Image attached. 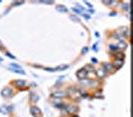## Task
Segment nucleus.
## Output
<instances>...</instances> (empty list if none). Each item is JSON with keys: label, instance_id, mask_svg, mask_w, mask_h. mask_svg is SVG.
Returning <instances> with one entry per match:
<instances>
[{"label": "nucleus", "instance_id": "1", "mask_svg": "<svg viewBox=\"0 0 133 117\" xmlns=\"http://www.w3.org/2000/svg\"><path fill=\"white\" fill-rule=\"evenodd\" d=\"M87 74H88V71L85 70L84 68H83V69H80L79 71H77L76 76H77V78H79L80 80H82V79H84L86 76H87Z\"/></svg>", "mask_w": 133, "mask_h": 117}, {"label": "nucleus", "instance_id": "2", "mask_svg": "<svg viewBox=\"0 0 133 117\" xmlns=\"http://www.w3.org/2000/svg\"><path fill=\"white\" fill-rule=\"evenodd\" d=\"M1 95L4 96V97H11L12 96V90L8 87H5L1 91Z\"/></svg>", "mask_w": 133, "mask_h": 117}, {"label": "nucleus", "instance_id": "3", "mask_svg": "<svg viewBox=\"0 0 133 117\" xmlns=\"http://www.w3.org/2000/svg\"><path fill=\"white\" fill-rule=\"evenodd\" d=\"M31 114L34 117H37V114L40 115V110H39V108H37L36 106H32L31 107Z\"/></svg>", "mask_w": 133, "mask_h": 117}, {"label": "nucleus", "instance_id": "4", "mask_svg": "<svg viewBox=\"0 0 133 117\" xmlns=\"http://www.w3.org/2000/svg\"><path fill=\"white\" fill-rule=\"evenodd\" d=\"M103 69L105 72H108V71H111L113 69V65L112 63H104L103 64Z\"/></svg>", "mask_w": 133, "mask_h": 117}, {"label": "nucleus", "instance_id": "5", "mask_svg": "<svg viewBox=\"0 0 133 117\" xmlns=\"http://www.w3.org/2000/svg\"><path fill=\"white\" fill-rule=\"evenodd\" d=\"M53 97H56V98H62V97H65L66 94L62 91H57V92H54L52 94Z\"/></svg>", "mask_w": 133, "mask_h": 117}, {"label": "nucleus", "instance_id": "6", "mask_svg": "<svg viewBox=\"0 0 133 117\" xmlns=\"http://www.w3.org/2000/svg\"><path fill=\"white\" fill-rule=\"evenodd\" d=\"M112 65H113V67H115V68H117V69H119L120 67L123 66V60H118V59H117Z\"/></svg>", "mask_w": 133, "mask_h": 117}, {"label": "nucleus", "instance_id": "7", "mask_svg": "<svg viewBox=\"0 0 133 117\" xmlns=\"http://www.w3.org/2000/svg\"><path fill=\"white\" fill-rule=\"evenodd\" d=\"M96 74H97V76L98 77H100V78H103L106 76V72L104 71V69H99L96 71Z\"/></svg>", "mask_w": 133, "mask_h": 117}, {"label": "nucleus", "instance_id": "8", "mask_svg": "<svg viewBox=\"0 0 133 117\" xmlns=\"http://www.w3.org/2000/svg\"><path fill=\"white\" fill-rule=\"evenodd\" d=\"M14 84L17 86V87H21L23 85H25V81L24 80H16L14 82Z\"/></svg>", "mask_w": 133, "mask_h": 117}, {"label": "nucleus", "instance_id": "9", "mask_svg": "<svg viewBox=\"0 0 133 117\" xmlns=\"http://www.w3.org/2000/svg\"><path fill=\"white\" fill-rule=\"evenodd\" d=\"M126 43L125 42H123V41H120V42L118 43V45H117V47H118V49L119 48H121V49H124V48H126Z\"/></svg>", "mask_w": 133, "mask_h": 117}, {"label": "nucleus", "instance_id": "10", "mask_svg": "<svg viewBox=\"0 0 133 117\" xmlns=\"http://www.w3.org/2000/svg\"><path fill=\"white\" fill-rule=\"evenodd\" d=\"M57 10L61 11V12H67V8H65V6H63V5H59L57 7Z\"/></svg>", "mask_w": 133, "mask_h": 117}, {"label": "nucleus", "instance_id": "11", "mask_svg": "<svg viewBox=\"0 0 133 117\" xmlns=\"http://www.w3.org/2000/svg\"><path fill=\"white\" fill-rule=\"evenodd\" d=\"M109 49L111 50V51H117L118 50V47L117 46H115V45H109Z\"/></svg>", "mask_w": 133, "mask_h": 117}, {"label": "nucleus", "instance_id": "12", "mask_svg": "<svg viewBox=\"0 0 133 117\" xmlns=\"http://www.w3.org/2000/svg\"><path fill=\"white\" fill-rule=\"evenodd\" d=\"M10 67L13 68V69H21V67L19 65H16V64H10Z\"/></svg>", "mask_w": 133, "mask_h": 117}, {"label": "nucleus", "instance_id": "13", "mask_svg": "<svg viewBox=\"0 0 133 117\" xmlns=\"http://www.w3.org/2000/svg\"><path fill=\"white\" fill-rule=\"evenodd\" d=\"M0 111H1L2 113H7L8 111H7V107H1V108H0Z\"/></svg>", "mask_w": 133, "mask_h": 117}, {"label": "nucleus", "instance_id": "14", "mask_svg": "<svg viewBox=\"0 0 133 117\" xmlns=\"http://www.w3.org/2000/svg\"><path fill=\"white\" fill-rule=\"evenodd\" d=\"M45 70L47 71H50V72H53V71H56V68H49V67H46Z\"/></svg>", "mask_w": 133, "mask_h": 117}, {"label": "nucleus", "instance_id": "15", "mask_svg": "<svg viewBox=\"0 0 133 117\" xmlns=\"http://www.w3.org/2000/svg\"><path fill=\"white\" fill-rule=\"evenodd\" d=\"M72 10L74 11V12H76V13H78V14H79V13H81V11L79 10L78 8H72Z\"/></svg>", "mask_w": 133, "mask_h": 117}, {"label": "nucleus", "instance_id": "16", "mask_svg": "<svg viewBox=\"0 0 133 117\" xmlns=\"http://www.w3.org/2000/svg\"><path fill=\"white\" fill-rule=\"evenodd\" d=\"M6 55H7V56H8V57H10V58H13V59H14V58H15V57H14V56H13V55H12V54H10L9 52H6Z\"/></svg>", "mask_w": 133, "mask_h": 117}, {"label": "nucleus", "instance_id": "17", "mask_svg": "<svg viewBox=\"0 0 133 117\" xmlns=\"http://www.w3.org/2000/svg\"><path fill=\"white\" fill-rule=\"evenodd\" d=\"M87 51H88V48L87 47H85V48H83V49H82V53H86Z\"/></svg>", "mask_w": 133, "mask_h": 117}, {"label": "nucleus", "instance_id": "18", "mask_svg": "<svg viewBox=\"0 0 133 117\" xmlns=\"http://www.w3.org/2000/svg\"><path fill=\"white\" fill-rule=\"evenodd\" d=\"M83 17L86 18V19H89V18H90V16H89L88 14H83Z\"/></svg>", "mask_w": 133, "mask_h": 117}, {"label": "nucleus", "instance_id": "19", "mask_svg": "<svg viewBox=\"0 0 133 117\" xmlns=\"http://www.w3.org/2000/svg\"><path fill=\"white\" fill-rule=\"evenodd\" d=\"M85 4H86V5H88V7H89V8H92V5H91L89 2H87V1H86V2H85Z\"/></svg>", "mask_w": 133, "mask_h": 117}, {"label": "nucleus", "instance_id": "20", "mask_svg": "<svg viewBox=\"0 0 133 117\" xmlns=\"http://www.w3.org/2000/svg\"><path fill=\"white\" fill-rule=\"evenodd\" d=\"M103 3H104V4H107V5H109V4H111L112 2H111V1H104Z\"/></svg>", "mask_w": 133, "mask_h": 117}, {"label": "nucleus", "instance_id": "21", "mask_svg": "<svg viewBox=\"0 0 133 117\" xmlns=\"http://www.w3.org/2000/svg\"><path fill=\"white\" fill-rule=\"evenodd\" d=\"M21 4H23L22 1H21V2H15V5H21Z\"/></svg>", "mask_w": 133, "mask_h": 117}, {"label": "nucleus", "instance_id": "22", "mask_svg": "<svg viewBox=\"0 0 133 117\" xmlns=\"http://www.w3.org/2000/svg\"><path fill=\"white\" fill-rule=\"evenodd\" d=\"M91 60H92V62H97V59H95V58H92Z\"/></svg>", "mask_w": 133, "mask_h": 117}, {"label": "nucleus", "instance_id": "23", "mask_svg": "<svg viewBox=\"0 0 133 117\" xmlns=\"http://www.w3.org/2000/svg\"><path fill=\"white\" fill-rule=\"evenodd\" d=\"M2 61H3V59H2L1 57H0V62H2Z\"/></svg>", "mask_w": 133, "mask_h": 117}, {"label": "nucleus", "instance_id": "24", "mask_svg": "<svg viewBox=\"0 0 133 117\" xmlns=\"http://www.w3.org/2000/svg\"><path fill=\"white\" fill-rule=\"evenodd\" d=\"M2 47V44H1V42H0V48H1Z\"/></svg>", "mask_w": 133, "mask_h": 117}]
</instances>
